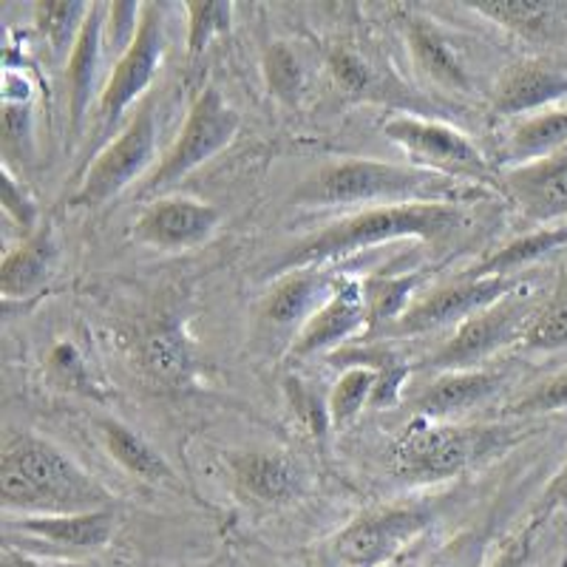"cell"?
<instances>
[{"instance_id":"1","label":"cell","mask_w":567,"mask_h":567,"mask_svg":"<svg viewBox=\"0 0 567 567\" xmlns=\"http://www.w3.org/2000/svg\"><path fill=\"white\" fill-rule=\"evenodd\" d=\"M471 227V210L460 202H423V205L363 207L336 225L312 233L272 265L276 276L318 267L354 256L369 247L400 239H420L429 245H445Z\"/></svg>"},{"instance_id":"2","label":"cell","mask_w":567,"mask_h":567,"mask_svg":"<svg viewBox=\"0 0 567 567\" xmlns=\"http://www.w3.org/2000/svg\"><path fill=\"white\" fill-rule=\"evenodd\" d=\"M0 503L23 516L109 511L111 494L52 440L9 434L0 452Z\"/></svg>"},{"instance_id":"3","label":"cell","mask_w":567,"mask_h":567,"mask_svg":"<svg viewBox=\"0 0 567 567\" xmlns=\"http://www.w3.org/2000/svg\"><path fill=\"white\" fill-rule=\"evenodd\" d=\"M480 196L477 185L452 179L420 165H394L381 159L329 162L298 187L296 202L303 207L343 205H423V202H460Z\"/></svg>"},{"instance_id":"4","label":"cell","mask_w":567,"mask_h":567,"mask_svg":"<svg viewBox=\"0 0 567 567\" xmlns=\"http://www.w3.org/2000/svg\"><path fill=\"white\" fill-rule=\"evenodd\" d=\"M511 425H443L414 420L392 449V468L406 483H443L519 440Z\"/></svg>"},{"instance_id":"5","label":"cell","mask_w":567,"mask_h":567,"mask_svg":"<svg viewBox=\"0 0 567 567\" xmlns=\"http://www.w3.org/2000/svg\"><path fill=\"white\" fill-rule=\"evenodd\" d=\"M239 128V111L225 103L219 89L210 85V89L202 91L199 97L194 100V105H190V111H187L185 125H182L179 136L174 140L168 154L162 156L159 165L148 174V179L142 182L140 199H151V196L159 199L162 190L174 187L187 174H194L205 162L221 154L236 140Z\"/></svg>"},{"instance_id":"6","label":"cell","mask_w":567,"mask_h":567,"mask_svg":"<svg viewBox=\"0 0 567 567\" xmlns=\"http://www.w3.org/2000/svg\"><path fill=\"white\" fill-rule=\"evenodd\" d=\"M156 100L145 97V103L131 114L125 128L105 142V148L94 156L85 171L78 194L71 196L74 207H103L111 199L128 190L134 182L145 176V171L156 168ZM148 179V176H145Z\"/></svg>"},{"instance_id":"7","label":"cell","mask_w":567,"mask_h":567,"mask_svg":"<svg viewBox=\"0 0 567 567\" xmlns=\"http://www.w3.org/2000/svg\"><path fill=\"white\" fill-rule=\"evenodd\" d=\"M162 58H165V7L142 3L140 29L128 49L120 54L100 94L97 125L103 134H109L123 120V114L136 100L148 97V89L159 74Z\"/></svg>"},{"instance_id":"8","label":"cell","mask_w":567,"mask_h":567,"mask_svg":"<svg viewBox=\"0 0 567 567\" xmlns=\"http://www.w3.org/2000/svg\"><path fill=\"white\" fill-rule=\"evenodd\" d=\"M432 525V511L420 505H392L361 514L329 539L327 554L338 567H378L406 548Z\"/></svg>"},{"instance_id":"9","label":"cell","mask_w":567,"mask_h":567,"mask_svg":"<svg viewBox=\"0 0 567 567\" xmlns=\"http://www.w3.org/2000/svg\"><path fill=\"white\" fill-rule=\"evenodd\" d=\"M383 134L409 156H414L420 168L437 171L471 185L494 179L483 151L454 125L420 120V116H392L383 123Z\"/></svg>"},{"instance_id":"10","label":"cell","mask_w":567,"mask_h":567,"mask_svg":"<svg viewBox=\"0 0 567 567\" xmlns=\"http://www.w3.org/2000/svg\"><path fill=\"white\" fill-rule=\"evenodd\" d=\"M534 312L536 310L530 307V301H525L523 292H514L505 301L494 303L488 310L460 323L457 332L425 361V367L437 369L440 374L477 369L480 363L488 361L491 354H496L508 343L523 341L525 327H528Z\"/></svg>"},{"instance_id":"11","label":"cell","mask_w":567,"mask_h":567,"mask_svg":"<svg viewBox=\"0 0 567 567\" xmlns=\"http://www.w3.org/2000/svg\"><path fill=\"white\" fill-rule=\"evenodd\" d=\"M523 276H496V278H454L434 292L412 303V310L400 318L389 336H423L434 329L452 327L488 310L494 303L505 301L516 290H523Z\"/></svg>"},{"instance_id":"12","label":"cell","mask_w":567,"mask_h":567,"mask_svg":"<svg viewBox=\"0 0 567 567\" xmlns=\"http://www.w3.org/2000/svg\"><path fill=\"white\" fill-rule=\"evenodd\" d=\"M221 221L219 207L190 196H159L134 221L136 241L162 250H187L210 239Z\"/></svg>"},{"instance_id":"13","label":"cell","mask_w":567,"mask_h":567,"mask_svg":"<svg viewBox=\"0 0 567 567\" xmlns=\"http://www.w3.org/2000/svg\"><path fill=\"white\" fill-rule=\"evenodd\" d=\"M508 199L523 210L525 219L536 225L567 221V148L559 154L542 156V159L525 162L505 168L499 176Z\"/></svg>"},{"instance_id":"14","label":"cell","mask_w":567,"mask_h":567,"mask_svg":"<svg viewBox=\"0 0 567 567\" xmlns=\"http://www.w3.org/2000/svg\"><path fill=\"white\" fill-rule=\"evenodd\" d=\"M367 329V292L363 281L358 278H338L336 290L327 298L321 310L298 329V338L292 343L296 358H310V354L329 352L341 347L352 336Z\"/></svg>"},{"instance_id":"15","label":"cell","mask_w":567,"mask_h":567,"mask_svg":"<svg viewBox=\"0 0 567 567\" xmlns=\"http://www.w3.org/2000/svg\"><path fill=\"white\" fill-rule=\"evenodd\" d=\"M559 100H567V71L539 58L508 65L494 89V111L503 116L534 114Z\"/></svg>"},{"instance_id":"16","label":"cell","mask_w":567,"mask_h":567,"mask_svg":"<svg viewBox=\"0 0 567 567\" xmlns=\"http://www.w3.org/2000/svg\"><path fill=\"white\" fill-rule=\"evenodd\" d=\"M105 3H91V12L85 18V27L80 32L78 45L65 63V80H69V145L83 136L85 123H89L91 100L97 91L100 60H103L105 43Z\"/></svg>"},{"instance_id":"17","label":"cell","mask_w":567,"mask_h":567,"mask_svg":"<svg viewBox=\"0 0 567 567\" xmlns=\"http://www.w3.org/2000/svg\"><path fill=\"white\" fill-rule=\"evenodd\" d=\"M233 485L245 503L287 505L303 488V474L281 452H241L230 457Z\"/></svg>"},{"instance_id":"18","label":"cell","mask_w":567,"mask_h":567,"mask_svg":"<svg viewBox=\"0 0 567 567\" xmlns=\"http://www.w3.org/2000/svg\"><path fill=\"white\" fill-rule=\"evenodd\" d=\"M58 239H54L52 225H40L29 233L14 250L7 252L3 267H0V292L3 301H23L52 278L58 267Z\"/></svg>"},{"instance_id":"19","label":"cell","mask_w":567,"mask_h":567,"mask_svg":"<svg viewBox=\"0 0 567 567\" xmlns=\"http://www.w3.org/2000/svg\"><path fill=\"white\" fill-rule=\"evenodd\" d=\"M499 383H503V374L491 372V369L443 372L432 386L414 400V409H417L420 420H434L437 423V420L468 412V409L485 403L499 389Z\"/></svg>"},{"instance_id":"20","label":"cell","mask_w":567,"mask_h":567,"mask_svg":"<svg viewBox=\"0 0 567 567\" xmlns=\"http://www.w3.org/2000/svg\"><path fill=\"white\" fill-rule=\"evenodd\" d=\"M336 276L318 270L284 272L265 301V318L276 327H303L336 290Z\"/></svg>"},{"instance_id":"21","label":"cell","mask_w":567,"mask_h":567,"mask_svg":"<svg viewBox=\"0 0 567 567\" xmlns=\"http://www.w3.org/2000/svg\"><path fill=\"white\" fill-rule=\"evenodd\" d=\"M23 534L52 542L71 550H100L114 536V514L109 511H89V514L63 516H23L18 525Z\"/></svg>"},{"instance_id":"22","label":"cell","mask_w":567,"mask_h":567,"mask_svg":"<svg viewBox=\"0 0 567 567\" xmlns=\"http://www.w3.org/2000/svg\"><path fill=\"white\" fill-rule=\"evenodd\" d=\"M100 437H103L105 452L111 454V460L123 465L131 477L142 480V483L151 485H176V474L165 457L156 452L148 440L136 434L131 425H125L123 420L103 417L97 423Z\"/></svg>"},{"instance_id":"23","label":"cell","mask_w":567,"mask_h":567,"mask_svg":"<svg viewBox=\"0 0 567 567\" xmlns=\"http://www.w3.org/2000/svg\"><path fill=\"white\" fill-rule=\"evenodd\" d=\"M406 40L414 65L429 83L445 91H457V94H465L471 89V78L463 60L457 58L452 43L437 29L423 23V20H412L406 29Z\"/></svg>"},{"instance_id":"24","label":"cell","mask_w":567,"mask_h":567,"mask_svg":"<svg viewBox=\"0 0 567 567\" xmlns=\"http://www.w3.org/2000/svg\"><path fill=\"white\" fill-rule=\"evenodd\" d=\"M565 245H567V221L565 225L539 227V230L525 233V236H519V239L508 241V245H503L499 250L491 252V256H485L483 261L468 267L460 278L519 276V270L536 265L539 258L550 256V252H556Z\"/></svg>"},{"instance_id":"25","label":"cell","mask_w":567,"mask_h":567,"mask_svg":"<svg viewBox=\"0 0 567 567\" xmlns=\"http://www.w3.org/2000/svg\"><path fill=\"white\" fill-rule=\"evenodd\" d=\"M468 9L523 38H550L559 27V14L565 12V7L554 0H483L468 3Z\"/></svg>"},{"instance_id":"26","label":"cell","mask_w":567,"mask_h":567,"mask_svg":"<svg viewBox=\"0 0 567 567\" xmlns=\"http://www.w3.org/2000/svg\"><path fill=\"white\" fill-rule=\"evenodd\" d=\"M567 148V109L545 111V114H534L528 120L516 125L511 134L508 145H505V159L514 165H525V162L542 159V156L559 154Z\"/></svg>"},{"instance_id":"27","label":"cell","mask_w":567,"mask_h":567,"mask_svg":"<svg viewBox=\"0 0 567 567\" xmlns=\"http://www.w3.org/2000/svg\"><path fill=\"white\" fill-rule=\"evenodd\" d=\"M423 284V272H403V276H374L363 281L367 292V329H392L400 318L412 310V296Z\"/></svg>"},{"instance_id":"28","label":"cell","mask_w":567,"mask_h":567,"mask_svg":"<svg viewBox=\"0 0 567 567\" xmlns=\"http://www.w3.org/2000/svg\"><path fill=\"white\" fill-rule=\"evenodd\" d=\"M89 12L91 3H71V0H43L34 7V27H38L40 38L49 43L54 60L69 63Z\"/></svg>"},{"instance_id":"29","label":"cell","mask_w":567,"mask_h":567,"mask_svg":"<svg viewBox=\"0 0 567 567\" xmlns=\"http://www.w3.org/2000/svg\"><path fill=\"white\" fill-rule=\"evenodd\" d=\"M142 361L151 378L159 383H185L187 369H190V354H187L185 338L179 336L176 327H159L145 338L142 347Z\"/></svg>"},{"instance_id":"30","label":"cell","mask_w":567,"mask_h":567,"mask_svg":"<svg viewBox=\"0 0 567 567\" xmlns=\"http://www.w3.org/2000/svg\"><path fill=\"white\" fill-rule=\"evenodd\" d=\"M378 386V367H349L347 372L338 378V383L329 392V420L332 425H349L367 406H372V394Z\"/></svg>"},{"instance_id":"31","label":"cell","mask_w":567,"mask_h":567,"mask_svg":"<svg viewBox=\"0 0 567 567\" xmlns=\"http://www.w3.org/2000/svg\"><path fill=\"white\" fill-rule=\"evenodd\" d=\"M523 347L534 352H556L567 349V287L556 290L525 327Z\"/></svg>"},{"instance_id":"32","label":"cell","mask_w":567,"mask_h":567,"mask_svg":"<svg viewBox=\"0 0 567 567\" xmlns=\"http://www.w3.org/2000/svg\"><path fill=\"white\" fill-rule=\"evenodd\" d=\"M261 69H265L267 89H270L272 97L284 105H296L303 94V69L301 60L296 58L287 43H270L261 60Z\"/></svg>"},{"instance_id":"33","label":"cell","mask_w":567,"mask_h":567,"mask_svg":"<svg viewBox=\"0 0 567 567\" xmlns=\"http://www.w3.org/2000/svg\"><path fill=\"white\" fill-rule=\"evenodd\" d=\"M187 54L202 58L213 38L230 32L233 3H187Z\"/></svg>"},{"instance_id":"34","label":"cell","mask_w":567,"mask_h":567,"mask_svg":"<svg viewBox=\"0 0 567 567\" xmlns=\"http://www.w3.org/2000/svg\"><path fill=\"white\" fill-rule=\"evenodd\" d=\"M0 202H3V210H7L9 219H12L20 230L27 233V236L38 230L40 227L38 205H34V199L29 196L27 187H23V182L14 176L9 162H3V168H0Z\"/></svg>"},{"instance_id":"35","label":"cell","mask_w":567,"mask_h":567,"mask_svg":"<svg viewBox=\"0 0 567 567\" xmlns=\"http://www.w3.org/2000/svg\"><path fill=\"white\" fill-rule=\"evenodd\" d=\"M567 409V372L554 374L548 381L536 383L528 394L514 400L508 406V414L516 417H530V414H550L565 412Z\"/></svg>"},{"instance_id":"36","label":"cell","mask_w":567,"mask_h":567,"mask_svg":"<svg viewBox=\"0 0 567 567\" xmlns=\"http://www.w3.org/2000/svg\"><path fill=\"white\" fill-rule=\"evenodd\" d=\"M34 120L29 103H3V151L18 154L20 159L32 156Z\"/></svg>"},{"instance_id":"37","label":"cell","mask_w":567,"mask_h":567,"mask_svg":"<svg viewBox=\"0 0 567 567\" xmlns=\"http://www.w3.org/2000/svg\"><path fill=\"white\" fill-rule=\"evenodd\" d=\"M52 372L65 389H74V392H83V394H94V383H91V374L85 369L83 358L78 354V349L71 347V343H58L52 349Z\"/></svg>"},{"instance_id":"38","label":"cell","mask_w":567,"mask_h":567,"mask_svg":"<svg viewBox=\"0 0 567 567\" xmlns=\"http://www.w3.org/2000/svg\"><path fill=\"white\" fill-rule=\"evenodd\" d=\"M329 71L336 74L338 85L349 91V94H361L369 89V65L349 49H332L329 52Z\"/></svg>"},{"instance_id":"39","label":"cell","mask_w":567,"mask_h":567,"mask_svg":"<svg viewBox=\"0 0 567 567\" xmlns=\"http://www.w3.org/2000/svg\"><path fill=\"white\" fill-rule=\"evenodd\" d=\"M287 392H290L292 406L298 409V414L303 417V423L310 425V432L316 434V437H323L329 425H332L327 403H321V400H318L310 389H303V383L298 381V378H290V381H287Z\"/></svg>"},{"instance_id":"40","label":"cell","mask_w":567,"mask_h":567,"mask_svg":"<svg viewBox=\"0 0 567 567\" xmlns=\"http://www.w3.org/2000/svg\"><path fill=\"white\" fill-rule=\"evenodd\" d=\"M409 374H412V367H409V363H400L394 361V358H383L381 367H378V386H374L372 394V406H394L400 398V389L409 381Z\"/></svg>"},{"instance_id":"41","label":"cell","mask_w":567,"mask_h":567,"mask_svg":"<svg viewBox=\"0 0 567 567\" xmlns=\"http://www.w3.org/2000/svg\"><path fill=\"white\" fill-rule=\"evenodd\" d=\"M554 511H567V460L539 499V516H550Z\"/></svg>"},{"instance_id":"42","label":"cell","mask_w":567,"mask_h":567,"mask_svg":"<svg viewBox=\"0 0 567 567\" xmlns=\"http://www.w3.org/2000/svg\"><path fill=\"white\" fill-rule=\"evenodd\" d=\"M528 550H530V534H523L516 542H511L505 554L499 559L491 561L488 567H523L525 559H528Z\"/></svg>"},{"instance_id":"43","label":"cell","mask_w":567,"mask_h":567,"mask_svg":"<svg viewBox=\"0 0 567 567\" xmlns=\"http://www.w3.org/2000/svg\"><path fill=\"white\" fill-rule=\"evenodd\" d=\"M9 565L12 567H78V565H60V561L34 559V556L18 554V550H9Z\"/></svg>"}]
</instances>
